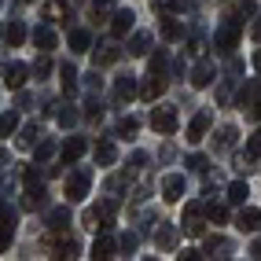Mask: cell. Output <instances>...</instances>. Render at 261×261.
Instances as JSON below:
<instances>
[{"label":"cell","mask_w":261,"mask_h":261,"mask_svg":"<svg viewBox=\"0 0 261 261\" xmlns=\"http://www.w3.org/2000/svg\"><path fill=\"white\" fill-rule=\"evenodd\" d=\"M89 188H92V169H74L70 177H66V202H81L85 195H89Z\"/></svg>","instance_id":"6da1fadb"},{"label":"cell","mask_w":261,"mask_h":261,"mask_svg":"<svg viewBox=\"0 0 261 261\" xmlns=\"http://www.w3.org/2000/svg\"><path fill=\"white\" fill-rule=\"evenodd\" d=\"M239 19H228V22H224V26H217V33H214V48L221 51V56H228V51L239 44Z\"/></svg>","instance_id":"7a4b0ae2"},{"label":"cell","mask_w":261,"mask_h":261,"mask_svg":"<svg viewBox=\"0 0 261 261\" xmlns=\"http://www.w3.org/2000/svg\"><path fill=\"white\" fill-rule=\"evenodd\" d=\"M180 224H184L188 236H202V232H206V202H188Z\"/></svg>","instance_id":"3957f363"},{"label":"cell","mask_w":261,"mask_h":261,"mask_svg":"<svg viewBox=\"0 0 261 261\" xmlns=\"http://www.w3.org/2000/svg\"><path fill=\"white\" fill-rule=\"evenodd\" d=\"M177 107H154L151 111V129L154 133H162V136H169V133H177Z\"/></svg>","instance_id":"277c9868"},{"label":"cell","mask_w":261,"mask_h":261,"mask_svg":"<svg viewBox=\"0 0 261 261\" xmlns=\"http://www.w3.org/2000/svg\"><path fill=\"white\" fill-rule=\"evenodd\" d=\"M210 125H214V114L210 111H199L195 118L188 121V144H199L206 133H210Z\"/></svg>","instance_id":"5b68a950"},{"label":"cell","mask_w":261,"mask_h":261,"mask_svg":"<svg viewBox=\"0 0 261 261\" xmlns=\"http://www.w3.org/2000/svg\"><path fill=\"white\" fill-rule=\"evenodd\" d=\"M11 236H15V210L11 206H0V250L11 247Z\"/></svg>","instance_id":"8992f818"},{"label":"cell","mask_w":261,"mask_h":261,"mask_svg":"<svg viewBox=\"0 0 261 261\" xmlns=\"http://www.w3.org/2000/svg\"><path fill=\"white\" fill-rule=\"evenodd\" d=\"M26 77H30V66L26 63H8L4 66V85H8V89H22Z\"/></svg>","instance_id":"52a82bcc"},{"label":"cell","mask_w":261,"mask_h":261,"mask_svg":"<svg viewBox=\"0 0 261 261\" xmlns=\"http://www.w3.org/2000/svg\"><path fill=\"white\" fill-rule=\"evenodd\" d=\"M184 188H188V180L180 177V173H169V177L162 180V199H166V202H177V199L184 195Z\"/></svg>","instance_id":"ba28073f"},{"label":"cell","mask_w":261,"mask_h":261,"mask_svg":"<svg viewBox=\"0 0 261 261\" xmlns=\"http://www.w3.org/2000/svg\"><path fill=\"white\" fill-rule=\"evenodd\" d=\"M166 92V74H151L144 85H140V96L147 99V103H154V99H159Z\"/></svg>","instance_id":"9c48e42d"},{"label":"cell","mask_w":261,"mask_h":261,"mask_svg":"<svg viewBox=\"0 0 261 261\" xmlns=\"http://www.w3.org/2000/svg\"><path fill=\"white\" fill-rule=\"evenodd\" d=\"M136 92H140V89H136V77H133V74H125V77L114 81V99H118V103H129Z\"/></svg>","instance_id":"30bf717a"},{"label":"cell","mask_w":261,"mask_h":261,"mask_svg":"<svg viewBox=\"0 0 261 261\" xmlns=\"http://www.w3.org/2000/svg\"><path fill=\"white\" fill-rule=\"evenodd\" d=\"M210 81H214V63L210 59H199L195 70H191V85H195V89H206Z\"/></svg>","instance_id":"8fae6325"},{"label":"cell","mask_w":261,"mask_h":261,"mask_svg":"<svg viewBox=\"0 0 261 261\" xmlns=\"http://www.w3.org/2000/svg\"><path fill=\"white\" fill-rule=\"evenodd\" d=\"M236 228H239V232H261V210H254V206H247V210L239 214Z\"/></svg>","instance_id":"7c38bea8"},{"label":"cell","mask_w":261,"mask_h":261,"mask_svg":"<svg viewBox=\"0 0 261 261\" xmlns=\"http://www.w3.org/2000/svg\"><path fill=\"white\" fill-rule=\"evenodd\" d=\"M133 19H136L133 11H114L111 15V33H114V37H125V33L133 30Z\"/></svg>","instance_id":"4fadbf2b"},{"label":"cell","mask_w":261,"mask_h":261,"mask_svg":"<svg viewBox=\"0 0 261 261\" xmlns=\"http://www.w3.org/2000/svg\"><path fill=\"white\" fill-rule=\"evenodd\" d=\"M118 56H121V48H118V44H99V48H96V56H92V63H96V70H99V66L118 63Z\"/></svg>","instance_id":"5bb4252c"},{"label":"cell","mask_w":261,"mask_h":261,"mask_svg":"<svg viewBox=\"0 0 261 261\" xmlns=\"http://www.w3.org/2000/svg\"><path fill=\"white\" fill-rule=\"evenodd\" d=\"M66 224H70V206H56V210L48 214V228L51 232H66Z\"/></svg>","instance_id":"9a60e30c"},{"label":"cell","mask_w":261,"mask_h":261,"mask_svg":"<svg viewBox=\"0 0 261 261\" xmlns=\"http://www.w3.org/2000/svg\"><path fill=\"white\" fill-rule=\"evenodd\" d=\"M89 48H92V33L81 30V26H74V30H70V51H77V56H81V51H89Z\"/></svg>","instance_id":"2e32d148"},{"label":"cell","mask_w":261,"mask_h":261,"mask_svg":"<svg viewBox=\"0 0 261 261\" xmlns=\"http://www.w3.org/2000/svg\"><path fill=\"white\" fill-rule=\"evenodd\" d=\"M114 159H118L114 140H99L96 144V166H114Z\"/></svg>","instance_id":"e0dca14e"},{"label":"cell","mask_w":261,"mask_h":261,"mask_svg":"<svg viewBox=\"0 0 261 261\" xmlns=\"http://www.w3.org/2000/svg\"><path fill=\"white\" fill-rule=\"evenodd\" d=\"M33 44H37L41 51H51V48H56V30H51V26H37V30H33Z\"/></svg>","instance_id":"ac0fdd59"},{"label":"cell","mask_w":261,"mask_h":261,"mask_svg":"<svg viewBox=\"0 0 261 261\" xmlns=\"http://www.w3.org/2000/svg\"><path fill=\"white\" fill-rule=\"evenodd\" d=\"M85 147H89V144H85L81 136H70V140L63 144V162H77L81 154H85Z\"/></svg>","instance_id":"d6986e66"},{"label":"cell","mask_w":261,"mask_h":261,"mask_svg":"<svg viewBox=\"0 0 261 261\" xmlns=\"http://www.w3.org/2000/svg\"><path fill=\"white\" fill-rule=\"evenodd\" d=\"M92 257H96V261H107V257H114V239H111L107 232H103V236L92 243Z\"/></svg>","instance_id":"ffe728a7"},{"label":"cell","mask_w":261,"mask_h":261,"mask_svg":"<svg viewBox=\"0 0 261 261\" xmlns=\"http://www.w3.org/2000/svg\"><path fill=\"white\" fill-rule=\"evenodd\" d=\"M44 206V184L41 188H26L22 191V210H41Z\"/></svg>","instance_id":"44dd1931"},{"label":"cell","mask_w":261,"mask_h":261,"mask_svg":"<svg viewBox=\"0 0 261 261\" xmlns=\"http://www.w3.org/2000/svg\"><path fill=\"white\" fill-rule=\"evenodd\" d=\"M147 51H151V33H133L129 56H147Z\"/></svg>","instance_id":"7402d4cb"},{"label":"cell","mask_w":261,"mask_h":261,"mask_svg":"<svg viewBox=\"0 0 261 261\" xmlns=\"http://www.w3.org/2000/svg\"><path fill=\"white\" fill-rule=\"evenodd\" d=\"M154 243H159L162 250H173V247H177V232H173L169 224H159V232H154Z\"/></svg>","instance_id":"603a6c76"},{"label":"cell","mask_w":261,"mask_h":261,"mask_svg":"<svg viewBox=\"0 0 261 261\" xmlns=\"http://www.w3.org/2000/svg\"><path fill=\"white\" fill-rule=\"evenodd\" d=\"M162 37L166 41H180L184 37V22L180 19H162Z\"/></svg>","instance_id":"cb8c5ba5"},{"label":"cell","mask_w":261,"mask_h":261,"mask_svg":"<svg viewBox=\"0 0 261 261\" xmlns=\"http://www.w3.org/2000/svg\"><path fill=\"white\" fill-rule=\"evenodd\" d=\"M19 133V114L8 111V114H0V136H15Z\"/></svg>","instance_id":"d4e9b609"},{"label":"cell","mask_w":261,"mask_h":261,"mask_svg":"<svg viewBox=\"0 0 261 261\" xmlns=\"http://www.w3.org/2000/svg\"><path fill=\"white\" fill-rule=\"evenodd\" d=\"M247 195H250L247 180H232L228 184V202H247Z\"/></svg>","instance_id":"484cf974"},{"label":"cell","mask_w":261,"mask_h":261,"mask_svg":"<svg viewBox=\"0 0 261 261\" xmlns=\"http://www.w3.org/2000/svg\"><path fill=\"white\" fill-rule=\"evenodd\" d=\"M33 144H37V125L30 121V125H22V129H19V147H22V151H30Z\"/></svg>","instance_id":"4316f807"},{"label":"cell","mask_w":261,"mask_h":261,"mask_svg":"<svg viewBox=\"0 0 261 261\" xmlns=\"http://www.w3.org/2000/svg\"><path fill=\"white\" fill-rule=\"evenodd\" d=\"M59 74H63V92H74V89H77V70H74L70 63H63Z\"/></svg>","instance_id":"83f0119b"},{"label":"cell","mask_w":261,"mask_h":261,"mask_svg":"<svg viewBox=\"0 0 261 261\" xmlns=\"http://www.w3.org/2000/svg\"><path fill=\"white\" fill-rule=\"evenodd\" d=\"M114 11V0H92V22H103Z\"/></svg>","instance_id":"f1b7e54d"},{"label":"cell","mask_w":261,"mask_h":261,"mask_svg":"<svg viewBox=\"0 0 261 261\" xmlns=\"http://www.w3.org/2000/svg\"><path fill=\"white\" fill-rule=\"evenodd\" d=\"M136 129H140V121H136L133 114L118 121V136H125V140H133V136H136Z\"/></svg>","instance_id":"f546056e"},{"label":"cell","mask_w":261,"mask_h":261,"mask_svg":"<svg viewBox=\"0 0 261 261\" xmlns=\"http://www.w3.org/2000/svg\"><path fill=\"white\" fill-rule=\"evenodd\" d=\"M206 221H214V224H221V221H228V210H224L221 202H206Z\"/></svg>","instance_id":"4dcf8cb0"},{"label":"cell","mask_w":261,"mask_h":261,"mask_svg":"<svg viewBox=\"0 0 261 261\" xmlns=\"http://www.w3.org/2000/svg\"><path fill=\"white\" fill-rule=\"evenodd\" d=\"M4 37H8V44H22V41H26V26H22V22H11V26L4 30Z\"/></svg>","instance_id":"1f68e13d"},{"label":"cell","mask_w":261,"mask_h":261,"mask_svg":"<svg viewBox=\"0 0 261 261\" xmlns=\"http://www.w3.org/2000/svg\"><path fill=\"white\" fill-rule=\"evenodd\" d=\"M217 250H228V239L210 236V239H206V247H202V254H217Z\"/></svg>","instance_id":"d6a6232c"},{"label":"cell","mask_w":261,"mask_h":261,"mask_svg":"<svg viewBox=\"0 0 261 261\" xmlns=\"http://www.w3.org/2000/svg\"><path fill=\"white\" fill-rule=\"evenodd\" d=\"M56 118H59V125H63V129H70L74 121H77V111H70V107H59V111H56Z\"/></svg>","instance_id":"836d02e7"},{"label":"cell","mask_w":261,"mask_h":261,"mask_svg":"<svg viewBox=\"0 0 261 261\" xmlns=\"http://www.w3.org/2000/svg\"><path fill=\"white\" fill-rule=\"evenodd\" d=\"M22 184H26V188H41L44 180H41V173L33 169V166H26V169H22Z\"/></svg>","instance_id":"e575fe53"},{"label":"cell","mask_w":261,"mask_h":261,"mask_svg":"<svg viewBox=\"0 0 261 261\" xmlns=\"http://www.w3.org/2000/svg\"><path fill=\"white\" fill-rule=\"evenodd\" d=\"M51 151H56V144H51V140H41V144H33V154H37L41 162H44V159H51Z\"/></svg>","instance_id":"d590c367"},{"label":"cell","mask_w":261,"mask_h":261,"mask_svg":"<svg viewBox=\"0 0 261 261\" xmlns=\"http://www.w3.org/2000/svg\"><path fill=\"white\" fill-rule=\"evenodd\" d=\"M247 154H250V159H261V129L247 140Z\"/></svg>","instance_id":"8d00e7d4"},{"label":"cell","mask_w":261,"mask_h":261,"mask_svg":"<svg viewBox=\"0 0 261 261\" xmlns=\"http://www.w3.org/2000/svg\"><path fill=\"white\" fill-rule=\"evenodd\" d=\"M236 136H239V133H236V125H224V129H221V140H217V144H221V147H232V144H236Z\"/></svg>","instance_id":"74e56055"},{"label":"cell","mask_w":261,"mask_h":261,"mask_svg":"<svg viewBox=\"0 0 261 261\" xmlns=\"http://www.w3.org/2000/svg\"><path fill=\"white\" fill-rule=\"evenodd\" d=\"M206 166H210V162H206L202 154H191V159H188V169L191 173H206Z\"/></svg>","instance_id":"f35d334b"},{"label":"cell","mask_w":261,"mask_h":261,"mask_svg":"<svg viewBox=\"0 0 261 261\" xmlns=\"http://www.w3.org/2000/svg\"><path fill=\"white\" fill-rule=\"evenodd\" d=\"M151 74H166V51L151 56Z\"/></svg>","instance_id":"ab89813d"},{"label":"cell","mask_w":261,"mask_h":261,"mask_svg":"<svg viewBox=\"0 0 261 261\" xmlns=\"http://www.w3.org/2000/svg\"><path fill=\"white\" fill-rule=\"evenodd\" d=\"M99 210H96V206H92V210H85V217H81V224H85V228H99Z\"/></svg>","instance_id":"60d3db41"},{"label":"cell","mask_w":261,"mask_h":261,"mask_svg":"<svg viewBox=\"0 0 261 261\" xmlns=\"http://www.w3.org/2000/svg\"><path fill=\"white\" fill-rule=\"evenodd\" d=\"M118 247L125 250V254H133V250H136V236H133V232H125V236H121V243H118Z\"/></svg>","instance_id":"b9f144b4"},{"label":"cell","mask_w":261,"mask_h":261,"mask_svg":"<svg viewBox=\"0 0 261 261\" xmlns=\"http://www.w3.org/2000/svg\"><path fill=\"white\" fill-rule=\"evenodd\" d=\"M48 70H51V63L41 56V59H37V66H33V74H37V77H48Z\"/></svg>","instance_id":"7bdbcfd3"},{"label":"cell","mask_w":261,"mask_h":261,"mask_svg":"<svg viewBox=\"0 0 261 261\" xmlns=\"http://www.w3.org/2000/svg\"><path fill=\"white\" fill-rule=\"evenodd\" d=\"M85 114H89V118H96V114H103V107H99L96 99H89V103H85Z\"/></svg>","instance_id":"ee69618b"},{"label":"cell","mask_w":261,"mask_h":261,"mask_svg":"<svg viewBox=\"0 0 261 261\" xmlns=\"http://www.w3.org/2000/svg\"><path fill=\"white\" fill-rule=\"evenodd\" d=\"M144 166H147V154L136 151V154H133V169H144Z\"/></svg>","instance_id":"f6af8a7d"},{"label":"cell","mask_w":261,"mask_h":261,"mask_svg":"<svg viewBox=\"0 0 261 261\" xmlns=\"http://www.w3.org/2000/svg\"><path fill=\"white\" fill-rule=\"evenodd\" d=\"M250 37H254V41H261V15H257L254 26H250Z\"/></svg>","instance_id":"bcb514c9"},{"label":"cell","mask_w":261,"mask_h":261,"mask_svg":"<svg viewBox=\"0 0 261 261\" xmlns=\"http://www.w3.org/2000/svg\"><path fill=\"white\" fill-rule=\"evenodd\" d=\"M202 51H206L202 48V37H195V41H191V56H202Z\"/></svg>","instance_id":"7dc6e473"},{"label":"cell","mask_w":261,"mask_h":261,"mask_svg":"<svg viewBox=\"0 0 261 261\" xmlns=\"http://www.w3.org/2000/svg\"><path fill=\"white\" fill-rule=\"evenodd\" d=\"M250 257H257V261H261V239H257L254 247H250Z\"/></svg>","instance_id":"c3c4849f"},{"label":"cell","mask_w":261,"mask_h":261,"mask_svg":"<svg viewBox=\"0 0 261 261\" xmlns=\"http://www.w3.org/2000/svg\"><path fill=\"white\" fill-rule=\"evenodd\" d=\"M254 70H257V74H261V48H257V51H254Z\"/></svg>","instance_id":"681fc988"},{"label":"cell","mask_w":261,"mask_h":261,"mask_svg":"<svg viewBox=\"0 0 261 261\" xmlns=\"http://www.w3.org/2000/svg\"><path fill=\"white\" fill-rule=\"evenodd\" d=\"M4 162H8V151H4V147H0V166H4Z\"/></svg>","instance_id":"f907efd6"}]
</instances>
